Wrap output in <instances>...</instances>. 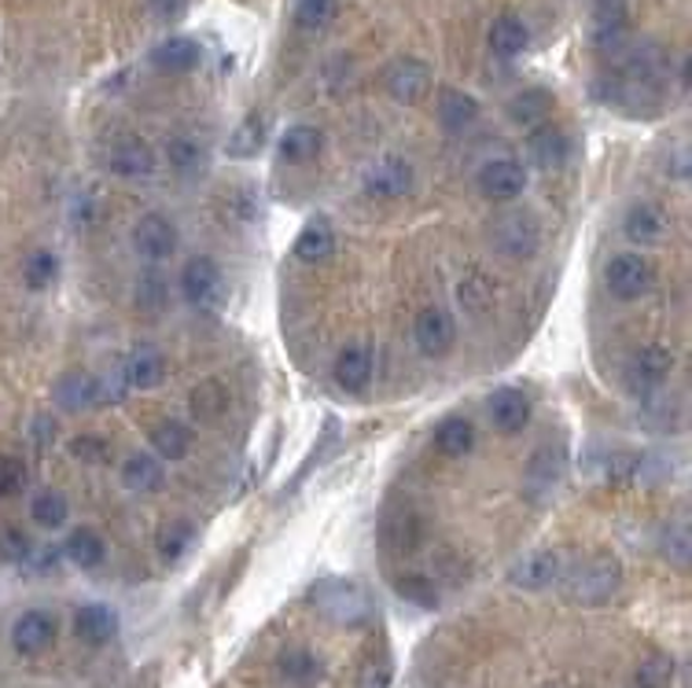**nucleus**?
I'll list each match as a JSON object with an SVG mask.
<instances>
[{
    "label": "nucleus",
    "mask_w": 692,
    "mask_h": 688,
    "mask_svg": "<svg viewBox=\"0 0 692 688\" xmlns=\"http://www.w3.org/2000/svg\"><path fill=\"white\" fill-rule=\"evenodd\" d=\"M314 604L339 626H362L373 615V597L365 593L357 581L328 578L314 589Z\"/></svg>",
    "instance_id": "nucleus-1"
},
{
    "label": "nucleus",
    "mask_w": 692,
    "mask_h": 688,
    "mask_svg": "<svg viewBox=\"0 0 692 688\" xmlns=\"http://www.w3.org/2000/svg\"><path fill=\"white\" fill-rule=\"evenodd\" d=\"M622 581V567L616 556L608 552H597V556L582 560L579 567L571 570L568 578V597L579 600V604H604Z\"/></svg>",
    "instance_id": "nucleus-2"
},
{
    "label": "nucleus",
    "mask_w": 692,
    "mask_h": 688,
    "mask_svg": "<svg viewBox=\"0 0 692 688\" xmlns=\"http://www.w3.org/2000/svg\"><path fill=\"white\" fill-rule=\"evenodd\" d=\"M604 284L619 303H638L652 287V266L641 255H616L604 269Z\"/></svg>",
    "instance_id": "nucleus-3"
},
{
    "label": "nucleus",
    "mask_w": 692,
    "mask_h": 688,
    "mask_svg": "<svg viewBox=\"0 0 692 688\" xmlns=\"http://www.w3.org/2000/svg\"><path fill=\"white\" fill-rule=\"evenodd\" d=\"M362 188L373 199H398L413 188V167L398 155H387L362 173Z\"/></svg>",
    "instance_id": "nucleus-4"
},
{
    "label": "nucleus",
    "mask_w": 692,
    "mask_h": 688,
    "mask_svg": "<svg viewBox=\"0 0 692 688\" xmlns=\"http://www.w3.org/2000/svg\"><path fill=\"white\" fill-rule=\"evenodd\" d=\"M133 247L144 261H166L178 250V225L162 214H144L133 229Z\"/></svg>",
    "instance_id": "nucleus-5"
},
{
    "label": "nucleus",
    "mask_w": 692,
    "mask_h": 688,
    "mask_svg": "<svg viewBox=\"0 0 692 688\" xmlns=\"http://www.w3.org/2000/svg\"><path fill=\"white\" fill-rule=\"evenodd\" d=\"M590 34H593V45H597L600 52H619V48L627 45V34H630L627 0H597Z\"/></svg>",
    "instance_id": "nucleus-6"
},
{
    "label": "nucleus",
    "mask_w": 692,
    "mask_h": 688,
    "mask_svg": "<svg viewBox=\"0 0 692 688\" xmlns=\"http://www.w3.org/2000/svg\"><path fill=\"white\" fill-rule=\"evenodd\" d=\"M475 181H479V192L486 199L512 202L523 196V188H527V170H523L515 159H490Z\"/></svg>",
    "instance_id": "nucleus-7"
},
{
    "label": "nucleus",
    "mask_w": 692,
    "mask_h": 688,
    "mask_svg": "<svg viewBox=\"0 0 692 688\" xmlns=\"http://www.w3.org/2000/svg\"><path fill=\"white\" fill-rule=\"evenodd\" d=\"M384 85L398 103H416L427 93V85H432V66L416 60V56H402V60L387 66Z\"/></svg>",
    "instance_id": "nucleus-8"
},
{
    "label": "nucleus",
    "mask_w": 692,
    "mask_h": 688,
    "mask_svg": "<svg viewBox=\"0 0 692 688\" xmlns=\"http://www.w3.org/2000/svg\"><path fill=\"white\" fill-rule=\"evenodd\" d=\"M413 339H416V351L424 357H446L453 351V321L446 309L427 306L416 314L413 321Z\"/></svg>",
    "instance_id": "nucleus-9"
},
{
    "label": "nucleus",
    "mask_w": 692,
    "mask_h": 688,
    "mask_svg": "<svg viewBox=\"0 0 692 688\" xmlns=\"http://www.w3.org/2000/svg\"><path fill=\"white\" fill-rule=\"evenodd\" d=\"M56 402H60L63 409H71V413H89V409H104V405H111L104 380L85 376V372L63 376V380L56 383Z\"/></svg>",
    "instance_id": "nucleus-10"
},
{
    "label": "nucleus",
    "mask_w": 692,
    "mask_h": 688,
    "mask_svg": "<svg viewBox=\"0 0 692 688\" xmlns=\"http://www.w3.org/2000/svg\"><path fill=\"white\" fill-rule=\"evenodd\" d=\"M119 380L125 386V394L155 391V386L166 380V357L159 351H151V346H141V351H133L119 365Z\"/></svg>",
    "instance_id": "nucleus-11"
},
{
    "label": "nucleus",
    "mask_w": 692,
    "mask_h": 688,
    "mask_svg": "<svg viewBox=\"0 0 692 688\" xmlns=\"http://www.w3.org/2000/svg\"><path fill=\"white\" fill-rule=\"evenodd\" d=\"M486 413H490V423L501 434H520L531 420V402L520 386H501V391L490 394Z\"/></svg>",
    "instance_id": "nucleus-12"
},
{
    "label": "nucleus",
    "mask_w": 692,
    "mask_h": 688,
    "mask_svg": "<svg viewBox=\"0 0 692 688\" xmlns=\"http://www.w3.org/2000/svg\"><path fill=\"white\" fill-rule=\"evenodd\" d=\"M336 383L347 394H362L368 380H373V346L368 343H350L336 354Z\"/></svg>",
    "instance_id": "nucleus-13"
},
{
    "label": "nucleus",
    "mask_w": 692,
    "mask_h": 688,
    "mask_svg": "<svg viewBox=\"0 0 692 688\" xmlns=\"http://www.w3.org/2000/svg\"><path fill=\"white\" fill-rule=\"evenodd\" d=\"M560 575V560L553 556L549 549H538V552H527L523 560H515L509 567V581L515 589H527V593H538V589L553 586Z\"/></svg>",
    "instance_id": "nucleus-14"
},
{
    "label": "nucleus",
    "mask_w": 692,
    "mask_h": 688,
    "mask_svg": "<svg viewBox=\"0 0 692 688\" xmlns=\"http://www.w3.org/2000/svg\"><path fill=\"white\" fill-rule=\"evenodd\" d=\"M221 287V273L218 266H214V258H189L181 269V295L189 298L192 306H207L214 295H218Z\"/></svg>",
    "instance_id": "nucleus-15"
},
{
    "label": "nucleus",
    "mask_w": 692,
    "mask_h": 688,
    "mask_svg": "<svg viewBox=\"0 0 692 688\" xmlns=\"http://www.w3.org/2000/svg\"><path fill=\"white\" fill-rule=\"evenodd\" d=\"M52 641H56V618L48 612H26L15 618L12 644L19 655H41Z\"/></svg>",
    "instance_id": "nucleus-16"
},
{
    "label": "nucleus",
    "mask_w": 692,
    "mask_h": 688,
    "mask_svg": "<svg viewBox=\"0 0 692 688\" xmlns=\"http://www.w3.org/2000/svg\"><path fill=\"white\" fill-rule=\"evenodd\" d=\"M563 464H568L563 445H542V450H534V457L527 464V493L531 497H545V493L557 490Z\"/></svg>",
    "instance_id": "nucleus-17"
},
{
    "label": "nucleus",
    "mask_w": 692,
    "mask_h": 688,
    "mask_svg": "<svg viewBox=\"0 0 692 688\" xmlns=\"http://www.w3.org/2000/svg\"><path fill=\"white\" fill-rule=\"evenodd\" d=\"M494 244L505 258H531L538 250V225L531 218H501L494 229Z\"/></svg>",
    "instance_id": "nucleus-18"
},
{
    "label": "nucleus",
    "mask_w": 692,
    "mask_h": 688,
    "mask_svg": "<svg viewBox=\"0 0 692 688\" xmlns=\"http://www.w3.org/2000/svg\"><path fill=\"white\" fill-rule=\"evenodd\" d=\"M74 634L77 641H85L89 648L114 641V634H119V612L107 604H85L82 612L74 615Z\"/></svg>",
    "instance_id": "nucleus-19"
},
{
    "label": "nucleus",
    "mask_w": 692,
    "mask_h": 688,
    "mask_svg": "<svg viewBox=\"0 0 692 688\" xmlns=\"http://www.w3.org/2000/svg\"><path fill=\"white\" fill-rule=\"evenodd\" d=\"M107 167H111L119 177H151L155 173V151L144 140H119L107 155Z\"/></svg>",
    "instance_id": "nucleus-20"
},
{
    "label": "nucleus",
    "mask_w": 692,
    "mask_h": 688,
    "mask_svg": "<svg viewBox=\"0 0 692 688\" xmlns=\"http://www.w3.org/2000/svg\"><path fill=\"white\" fill-rule=\"evenodd\" d=\"M622 232L641 247L659 244V239L667 236V218H663V210L652 207V202H633L627 210V218H622Z\"/></svg>",
    "instance_id": "nucleus-21"
},
{
    "label": "nucleus",
    "mask_w": 692,
    "mask_h": 688,
    "mask_svg": "<svg viewBox=\"0 0 692 688\" xmlns=\"http://www.w3.org/2000/svg\"><path fill=\"white\" fill-rule=\"evenodd\" d=\"M199 56L203 52L192 37H166V41L151 48V66L155 71H166V74H184L199 63Z\"/></svg>",
    "instance_id": "nucleus-22"
},
{
    "label": "nucleus",
    "mask_w": 692,
    "mask_h": 688,
    "mask_svg": "<svg viewBox=\"0 0 692 688\" xmlns=\"http://www.w3.org/2000/svg\"><path fill=\"white\" fill-rule=\"evenodd\" d=\"M490 52L497 56V60H515V56H523L527 52V45H531V30H527V23L523 19H515V15H501L497 23L490 26Z\"/></svg>",
    "instance_id": "nucleus-23"
},
{
    "label": "nucleus",
    "mask_w": 692,
    "mask_h": 688,
    "mask_svg": "<svg viewBox=\"0 0 692 688\" xmlns=\"http://www.w3.org/2000/svg\"><path fill=\"white\" fill-rule=\"evenodd\" d=\"M475 119H479V103H475L468 93H461V89L438 93V122H442V130L464 133Z\"/></svg>",
    "instance_id": "nucleus-24"
},
{
    "label": "nucleus",
    "mask_w": 692,
    "mask_h": 688,
    "mask_svg": "<svg viewBox=\"0 0 692 688\" xmlns=\"http://www.w3.org/2000/svg\"><path fill=\"white\" fill-rule=\"evenodd\" d=\"M472 445H475V428L464 420V416H446V420L435 428V450L442 453V457L461 460L472 453Z\"/></svg>",
    "instance_id": "nucleus-25"
},
{
    "label": "nucleus",
    "mask_w": 692,
    "mask_h": 688,
    "mask_svg": "<svg viewBox=\"0 0 692 688\" xmlns=\"http://www.w3.org/2000/svg\"><path fill=\"white\" fill-rule=\"evenodd\" d=\"M670 368H675V354L659 343H648V346H641L638 357H633V380L652 391V386H659L667 380Z\"/></svg>",
    "instance_id": "nucleus-26"
},
{
    "label": "nucleus",
    "mask_w": 692,
    "mask_h": 688,
    "mask_svg": "<svg viewBox=\"0 0 692 688\" xmlns=\"http://www.w3.org/2000/svg\"><path fill=\"white\" fill-rule=\"evenodd\" d=\"M531 155H534V162L545 170H560L563 162H568V155H571V140L563 137L560 130H553V125H538L534 130V137H531Z\"/></svg>",
    "instance_id": "nucleus-27"
},
{
    "label": "nucleus",
    "mask_w": 692,
    "mask_h": 688,
    "mask_svg": "<svg viewBox=\"0 0 692 688\" xmlns=\"http://www.w3.org/2000/svg\"><path fill=\"white\" fill-rule=\"evenodd\" d=\"M63 552H66V560H71L74 567L93 570V567H100V564H104L107 545H104V538L96 535L93 527H77V530H71V538H66Z\"/></svg>",
    "instance_id": "nucleus-28"
},
{
    "label": "nucleus",
    "mask_w": 692,
    "mask_h": 688,
    "mask_svg": "<svg viewBox=\"0 0 692 688\" xmlns=\"http://www.w3.org/2000/svg\"><path fill=\"white\" fill-rule=\"evenodd\" d=\"M122 482H125V490H133V493H155L162 487L159 457H151V453H133V457L122 464Z\"/></svg>",
    "instance_id": "nucleus-29"
},
{
    "label": "nucleus",
    "mask_w": 692,
    "mask_h": 688,
    "mask_svg": "<svg viewBox=\"0 0 692 688\" xmlns=\"http://www.w3.org/2000/svg\"><path fill=\"white\" fill-rule=\"evenodd\" d=\"M151 450L162 460H184L192 450V431L178 420H162L151 428Z\"/></svg>",
    "instance_id": "nucleus-30"
},
{
    "label": "nucleus",
    "mask_w": 692,
    "mask_h": 688,
    "mask_svg": "<svg viewBox=\"0 0 692 688\" xmlns=\"http://www.w3.org/2000/svg\"><path fill=\"white\" fill-rule=\"evenodd\" d=\"M336 255V236H331V229L325 221H314V225H306L299 232L295 239V258L306 261V266H320V261H328Z\"/></svg>",
    "instance_id": "nucleus-31"
},
{
    "label": "nucleus",
    "mask_w": 692,
    "mask_h": 688,
    "mask_svg": "<svg viewBox=\"0 0 692 688\" xmlns=\"http://www.w3.org/2000/svg\"><path fill=\"white\" fill-rule=\"evenodd\" d=\"M320 144H325V137H320L317 125H291V130H284V137H280V159L309 162L320 151Z\"/></svg>",
    "instance_id": "nucleus-32"
},
{
    "label": "nucleus",
    "mask_w": 692,
    "mask_h": 688,
    "mask_svg": "<svg viewBox=\"0 0 692 688\" xmlns=\"http://www.w3.org/2000/svg\"><path fill=\"white\" fill-rule=\"evenodd\" d=\"M166 159H170L173 173H181V177H199L207 170V148L196 137H173L170 148H166Z\"/></svg>",
    "instance_id": "nucleus-33"
},
{
    "label": "nucleus",
    "mask_w": 692,
    "mask_h": 688,
    "mask_svg": "<svg viewBox=\"0 0 692 688\" xmlns=\"http://www.w3.org/2000/svg\"><path fill=\"white\" fill-rule=\"evenodd\" d=\"M280 677L295 688H314L320 681V659L314 652H306V648H291V652H284V659H280Z\"/></svg>",
    "instance_id": "nucleus-34"
},
{
    "label": "nucleus",
    "mask_w": 692,
    "mask_h": 688,
    "mask_svg": "<svg viewBox=\"0 0 692 688\" xmlns=\"http://www.w3.org/2000/svg\"><path fill=\"white\" fill-rule=\"evenodd\" d=\"M262 144H266V119H262V114H247V119L229 133L226 151L232 159H251V155H258Z\"/></svg>",
    "instance_id": "nucleus-35"
},
{
    "label": "nucleus",
    "mask_w": 692,
    "mask_h": 688,
    "mask_svg": "<svg viewBox=\"0 0 692 688\" xmlns=\"http://www.w3.org/2000/svg\"><path fill=\"white\" fill-rule=\"evenodd\" d=\"M549 111H553V96L545 93V89H527V93H520L512 100V122H520V125H531V130H538V125H545V119H549Z\"/></svg>",
    "instance_id": "nucleus-36"
},
{
    "label": "nucleus",
    "mask_w": 692,
    "mask_h": 688,
    "mask_svg": "<svg viewBox=\"0 0 692 688\" xmlns=\"http://www.w3.org/2000/svg\"><path fill=\"white\" fill-rule=\"evenodd\" d=\"M31 516H34L37 527H45V530H60L63 523L71 519V505H66L63 493L45 490V493H37V497H34Z\"/></svg>",
    "instance_id": "nucleus-37"
},
{
    "label": "nucleus",
    "mask_w": 692,
    "mask_h": 688,
    "mask_svg": "<svg viewBox=\"0 0 692 688\" xmlns=\"http://www.w3.org/2000/svg\"><path fill=\"white\" fill-rule=\"evenodd\" d=\"M339 15V0H299L295 4V26L299 30H325V26L336 23Z\"/></svg>",
    "instance_id": "nucleus-38"
},
{
    "label": "nucleus",
    "mask_w": 692,
    "mask_h": 688,
    "mask_svg": "<svg viewBox=\"0 0 692 688\" xmlns=\"http://www.w3.org/2000/svg\"><path fill=\"white\" fill-rule=\"evenodd\" d=\"M670 677H675V659H670L667 652H656L638 666V674H633V688H667Z\"/></svg>",
    "instance_id": "nucleus-39"
},
{
    "label": "nucleus",
    "mask_w": 692,
    "mask_h": 688,
    "mask_svg": "<svg viewBox=\"0 0 692 688\" xmlns=\"http://www.w3.org/2000/svg\"><path fill=\"white\" fill-rule=\"evenodd\" d=\"M56 273H60V261H56L52 250H34V255L23 261V280L34 291H41V287L52 284Z\"/></svg>",
    "instance_id": "nucleus-40"
},
{
    "label": "nucleus",
    "mask_w": 692,
    "mask_h": 688,
    "mask_svg": "<svg viewBox=\"0 0 692 688\" xmlns=\"http://www.w3.org/2000/svg\"><path fill=\"white\" fill-rule=\"evenodd\" d=\"M663 552H667L670 564L689 567V560H692V535H689V523L685 519H678L675 527H667V535H663Z\"/></svg>",
    "instance_id": "nucleus-41"
},
{
    "label": "nucleus",
    "mask_w": 692,
    "mask_h": 688,
    "mask_svg": "<svg viewBox=\"0 0 692 688\" xmlns=\"http://www.w3.org/2000/svg\"><path fill=\"white\" fill-rule=\"evenodd\" d=\"M189 545H192V527H189L184 519L170 523V527H162V535H159V552H162V560L178 564L184 552H189Z\"/></svg>",
    "instance_id": "nucleus-42"
},
{
    "label": "nucleus",
    "mask_w": 692,
    "mask_h": 688,
    "mask_svg": "<svg viewBox=\"0 0 692 688\" xmlns=\"http://www.w3.org/2000/svg\"><path fill=\"white\" fill-rule=\"evenodd\" d=\"M26 479H31V471H26L23 460H19V457H0V497H15V493H23Z\"/></svg>",
    "instance_id": "nucleus-43"
},
{
    "label": "nucleus",
    "mask_w": 692,
    "mask_h": 688,
    "mask_svg": "<svg viewBox=\"0 0 692 688\" xmlns=\"http://www.w3.org/2000/svg\"><path fill=\"white\" fill-rule=\"evenodd\" d=\"M394 589L405 600H413V604H424V607L435 604V589H432V581H427L424 575H402L394 581Z\"/></svg>",
    "instance_id": "nucleus-44"
},
{
    "label": "nucleus",
    "mask_w": 692,
    "mask_h": 688,
    "mask_svg": "<svg viewBox=\"0 0 692 688\" xmlns=\"http://www.w3.org/2000/svg\"><path fill=\"white\" fill-rule=\"evenodd\" d=\"M71 453H74L77 460H85V464H100L107 457V442L104 439H93V434H82V439L71 442Z\"/></svg>",
    "instance_id": "nucleus-45"
},
{
    "label": "nucleus",
    "mask_w": 692,
    "mask_h": 688,
    "mask_svg": "<svg viewBox=\"0 0 692 688\" xmlns=\"http://www.w3.org/2000/svg\"><path fill=\"white\" fill-rule=\"evenodd\" d=\"M26 552H31V541H26V535H19V530H4V535H0V556H4V560L23 564Z\"/></svg>",
    "instance_id": "nucleus-46"
},
{
    "label": "nucleus",
    "mask_w": 692,
    "mask_h": 688,
    "mask_svg": "<svg viewBox=\"0 0 692 688\" xmlns=\"http://www.w3.org/2000/svg\"><path fill=\"white\" fill-rule=\"evenodd\" d=\"M148 12L155 19H162V23H173V19L189 12V0H148Z\"/></svg>",
    "instance_id": "nucleus-47"
},
{
    "label": "nucleus",
    "mask_w": 692,
    "mask_h": 688,
    "mask_svg": "<svg viewBox=\"0 0 692 688\" xmlns=\"http://www.w3.org/2000/svg\"><path fill=\"white\" fill-rule=\"evenodd\" d=\"M56 560H60V549H56V545H37V549L31 545L23 564L31 570H48V567H56Z\"/></svg>",
    "instance_id": "nucleus-48"
},
{
    "label": "nucleus",
    "mask_w": 692,
    "mask_h": 688,
    "mask_svg": "<svg viewBox=\"0 0 692 688\" xmlns=\"http://www.w3.org/2000/svg\"><path fill=\"white\" fill-rule=\"evenodd\" d=\"M391 685V666L387 663H368L365 666V674H362V688H387Z\"/></svg>",
    "instance_id": "nucleus-49"
},
{
    "label": "nucleus",
    "mask_w": 692,
    "mask_h": 688,
    "mask_svg": "<svg viewBox=\"0 0 692 688\" xmlns=\"http://www.w3.org/2000/svg\"><path fill=\"white\" fill-rule=\"evenodd\" d=\"M52 428H56V423L48 420V416H37V420H34V442H37V445L52 442Z\"/></svg>",
    "instance_id": "nucleus-50"
},
{
    "label": "nucleus",
    "mask_w": 692,
    "mask_h": 688,
    "mask_svg": "<svg viewBox=\"0 0 692 688\" xmlns=\"http://www.w3.org/2000/svg\"><path fill=\"white\" fill-rule=\"evenodd\" d=\"M675 177H689V151L685 148H681L675 159Z\"/></svg>",
    "instance_id": "nucleus-51"
}]
</instances>
